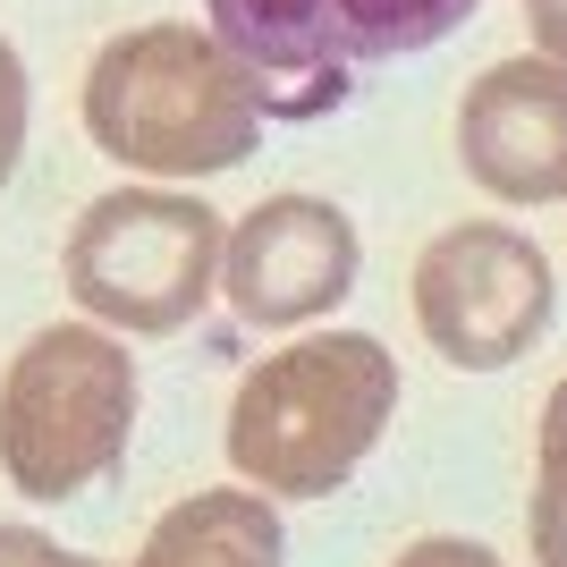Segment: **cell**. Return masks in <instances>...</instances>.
Listing matches in <instances>:
<instances>
[{"label":"cell","mask_w":567,"mask_h":567,"mask_svg":"<svg viewBox=\"0 0 567 567\" xmlns=\"http://www.w3.org/2000/svg\"><path fill=\"white\" fill-rule=\"evenodd\" d=\"M271 76L195 25L111 34L85 69V136L136 178H220L262 144Z\"/></svg>","instance_id":"obj_1"},{"label":"cell","mask_w":567,"mask_h":567,"mask_svg":"<svg viewBox=\"0 0 567 567\" xmlns=\"http://www.w3.org/2000/svg\"><path fill=\"white\" fill-rule=\"evenodd\" d=\"M399 415V364L373 331H322L262 355L229 399V466L262 499H331Z\"/></svg>","instance_id":"obj_2"},{"label":"cell","mask_w":567,"mask_h":567,"mask_svg":"<svg viewBox=\"0 0 567 567\" xmlns=\"http://www.w3.org/2000/svg\"><path fill=\"white\" fill-rule=\"evenodd\" d=\"M136 432V364L94 322L34 331L0 373V474L25 499H76Z\"/></svg>","instance_id":"obj_3"},{"label":"cell","mask_w":567,"mask_h":567,"mask_svg":"<svg viewBox=\"0 0 567 567\" xmlns=\"http://www.w3.org/2000/svg\"><path fill=\"white\" fill-rule=\"evenodd\" d=\"M220 246H229V220L204 195L111 187L69 229V297L111 339H169L220 288Z\"/></svg>","instance_id":"obj_4"},{"label":"cell","mask_w":567,"mask_h":567,"mask_svg":"<svg viewBox=\"0 0 567 567\" xmlns=\"http://www.w3.org/2000/svg\"><path fill=\"white\" fill-rule=\"evenodd\" d=\"M559 280L534 237L499 220H457L415 255V331L457 373H508L550 331Z\"/></svg>","instance_id":"obj_5"},{"label":"cell","mask_w":567,"mask_h":567,"mask_svg":"<svg viewBox=\"0 0 567 567\" xmlns=\"http://www.w3.org/2000/svg\"><path fill=\"white\" fill-rule=\"evenodd\" d=\"M483 0H204L213 43H229L255 76H297L306 111L322 85L373 60H406V51L450 43Z\"/></svg>","instance_id":"obj_6"},{"label":"cell","mask_w":567,"mask_h":567,"mask_svg":"<svg viewBox=\"0 0 567 567\" xmlns=\"http://www.w3.org/2000/svg\"><path fill=\"white\" fill-rule=\"evenodd\" d=\"M364 246L331 195H262L220 246V297L255 331H297L313 313L348 306Z\"/></svg>","instance_id":"obj_7"},{"label":"cell","mask_w":567,"mask_h":567,"mask_svg":"<svg viewBox=\"0 0 567 567\" xmlns=\"http://www.w3.org/2000/svg\"><path fill=\"white\" fill-rule=\"evenodd\" d=\"M457 162L499 204H567V69L543 51L492 60L457 102Z\"/></svg>","instance_id":"obj_8"},{"label":"cell","mask_w":567,"mask_h":567,"mask_svg":"<svg viewBox=\"0 0 567 567\" xmlns=\"http://www.w3.org/2000/svg\"><path fill=\"white\" fill-rule=\"evenodd\" d=\"M288 534L262 492H195L169 517H153L136 567H280Z\"/></svg>","instance_id":"obj_9"},{"label":"cell","mask_w":567,"mask_h":567,"mask_svg":"<svg viewBox=\"0 0 567 567\" xmlns=\"http://www.w3.org/2000/svg\"><path fill=\"white\" fill-rule=\"evenodd\" d=\"M534 567H567V381L543 399V441H534Z\"/></svg>","instance_id":"obj_10"},{"label":"cell","mask_w":567,"mask_h":567,"mask_svg":"<svg viewBox=\"0 0 567 567\" xmlns=\"http://www.w3.org/2000/svg\"><path fill=\"white\" fill-rule=\"evenodd\" d=\"M18 153H25V60L0 34V187L18 178Z\"/></svg>","instance_id":"obj_11"},{"label":"cell","mask_w":567,"mask_h":567,"mask_svg":"<svg viewBox=\"0 0 567 567\" xmlns=\"http://www.w3.org/2000/svg\"><path fill=\"white\" fill-rule=\"evenodd\" d=\"M399 567H508V559L483 550V543H466V534H424V543L399 550Z\"/></svg>","instance_id":"obj_12"},{"label":"cell","mask_w":567,"mask_h":567,"mask_svg":"<svg viewBox=\"0 0 567 567\" xmlns=\"http://www.w3.org/2000/svg\"><path fill=\"white\" fill-rule=\"evenodd\" d=\"M0 567H102V559H76V550H60L34 525H0Z\"/></svg>","instance_id":"obj_13"},{"label":"cell","mask_w":567,"mask_h":567,"mask_svg":"<svg viewBox=\"0 0 567 567\" xmlns=\"http://www.w3.org/2000/svg\"><path fill=\"white\" fill-rule=\"evenodd\" d=\"M525 34H534L543 60H559V69H567V0H525Z\"/></svg>","instance_id":"obj_14"}]
</instances>
